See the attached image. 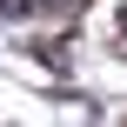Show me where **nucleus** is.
Here are the masks:
<instances>
[{"label":"nucleus","mask_w":127,"mask_h":127,"mask_svg":"<svg viewBox=\"0 0 127 127\" xmlns=\"http://www.w3.org/2000/svg\"><path fill=\"white\" fill-rule=\"evenodd\" d=\"M121 33H127V7H121Z\"/></svg>","instance_id":"f03ea898"},{"label":"nucleus","mask_w":127,"mask_h":127,"mask_svg":"<svg viewBox=\"0 0 127 127\" xmlns=\"http://www.w3.org/2000/svg\"><path fill=\"white\" fill-rule=\"evenodd\" d=\"M40 7H74V0H40Z\"/></svg>","instance_id":"f257e3e1"}]
</instances>
